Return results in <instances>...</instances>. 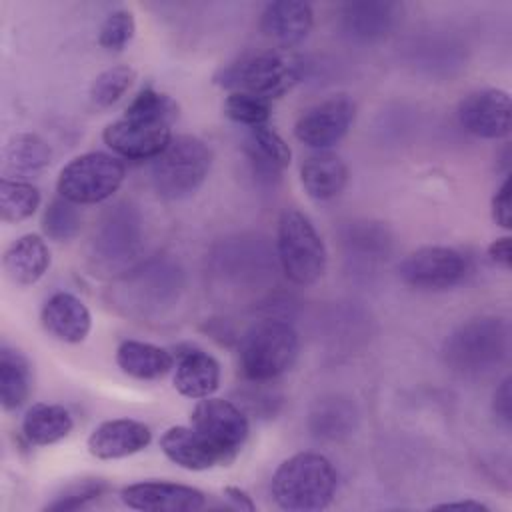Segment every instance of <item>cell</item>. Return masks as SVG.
Listing matches in <instances>:
<instances>
[{"instance_id":"1","label":"cell","mask_w":512,"mask_h":512,"mask_svg":"<svg viewBox=\"0 0 512 512\" xmlns=\"http://www.w3.org/2000/svg\"><path fill=\"white\" fill-rule=\"evenodd\" d=\"M338 474L332 462L318 452H298L286 458L272 474V498L288 512H316L330 506Z\"/></svg>"},{"instance_id":"2","label":"cell","mask_w":512,"mask_h":512,"mask_svg":"<svg viewBox=\"0 0 512 512\" xmlns=\"http://www.w3.org/2000/svg\"><path fill=\"white\" fill-rule=\"evenodd\" d=\"M508 344V324L496 316H482L458 326L448 336L444 358L452 370L464 376H480L506 360Z\"/></svg>"},{"instance_id":"3","label":"cell","mask_w":512,"mask_h":512,"mask_svg":"<svg viewBox=\"0 0 512 512\" xmlns=\"http://www.w3.org/2000/svg\"><path fill=\"white\" fill-rule=\"evenodd\" d=\"M210 166L212 152L206 142L190 134L172 136L166 148L152 158V186L160 198H188L204 184Z\"/></svg>"},{"instance_id":"4","label":"cell","mask_w":512,"mask_h":512,"mask_svg":"<svg viewBox=\"0 0 512 512\" xmlns=\"http://www.w3.org/2000/svg\"><path fill=\"white\" fill-rule=\"evenodd\" d=\"M302 78V64L282 52L244 56L214 74V82L230 92H246L272 102Z\"/></svg>"},{"instance_id":"5","label":"cell","mask_w":512,"mask_h":512,"mask_svg":"<svg viewBox=\"0 0 512 512\" xmlns=\"http://www.w3.org/2000/svg\"><path fill=\"white\" fill-rule=\"evenodd\" d=\"M276 248L280 266L290 282L310 286L322 278L328 262L324 240L298 208H286L280 214Z\"/></svg>"},{"instance_id":"6","label":"cell","mask_w":512,"mask_h":512,"mask_svg":"<svg viewBox=\"0 0 512 512\" xmlns=\"http://www.w3.org/2000/svg\"><path fill=\"white\" fill-rule=\"evenodd\" d=\"M300 350L296 330L282 320L254 324L240 342V368L252 382H268L288 372Z\"/></svg>"},{"instance_id":"7","label":"cell","mask_w":512,"mask_h":512,"mask_svg":"<svg viewBox=\"0 0 512 512\" xmlns=\"http://www.w3.org/2000/svg\"><path fill=\"white\" fill-rule=\"evenodd\" d=\"M122 160L106 152H86L72 158L58 174V194L74 204H98L124 182Z\"/></svg>"},{"instance_id":"8","label":"cell","mask_w":512,"mask_h":512,"mask_svg":"<svg viewBox=\"0 0 512 512\" xmlns=\"http://www.w3.org/2000/svg\"><path fill=\"white\" fill-rule=\"evenodd\" d=\"M190 426L234 460L250 434L248 416L230 400L200 398L190 414Z\"/></svg>"},{"instance_id":"9","label":"cell","mask_w":512,"mask_h":512,"mask_svg":"<svg viewBox=\"0 0 512 512\" xmlns=\"http://www.w3.org/2000/svg\"><path fill=\"white\" fill-rule=\"evenodd\" d=\"M466 274L464 256L448 246H422L398 264L404 284L418 290H446L462 282Z\"/></svg>"},{"instance_id":"10","label":"cell","mask_w":512,"mask_h":512,"mask_svg":"<svg viewBox=\"0 0 512 512\" xmlns=\"http://www.w3.org/2000/svg\"><path fill=\"white\" fill-rule=\"evenodd\" d=\"M354 116V102L338 94L306 108L294 124V136L314 150H326L348 134Z\"/></svg>"},{"instance_id":"11","label":"cell","mask_w":512,"mask_h":512,"mask_svg":"<svg viewBox=\"0 0 512 512\" xmlns=\"http://www.w3.org/2000/svg\"><path fill=\"white\" fill-rule=\"evenodd\" d=\"M458 122L472 136L498 140L510 134L512 100L506 90L484 88L470 92L458 104Z\"/></svg>"},{"instance_id":"12","label":"cell","mask_w":512,"mask_h":512,"mask_svg":"<svg viewBox=\"0 0 512 512\" xmlns=\"http://www.w3.org/2000/svg\"><path fill=\"white\" fill-rule=\"evenodd\" d=\"M170 138L172 132L168 124L128 116L110 122L102 132L104 144L128 160L156 158Z\"/></svg>"},{"instance_id":"13","label":"cell","mask_w":512,"mask_h":512,"mask_svg":"<svg viewBox=\"0 0 512 512\" xmlns=\"http://www.w3.org/2000/svg\"><path fill=\"white\" fill-rule=\"evenodd\" d=\"M120 500L128 508L142 512H194L206 504L202 490L166 480H144L128 484L122 488Z\"/></svg>"},{"instance_id":"14","label":"cell","mask_w":512,"mask_h":512,"mask_svg":"<svg viewBox=\"0 0 512 512\" xmlns=\"http://www.w3.org/2000/svg\"><path fill=\"white\" fill-rule=\"evenodd\" d=\"M160 450L168 460L186 470L228 466L232 460L192 426H170L160 436Z\"/></svg>"},{"instance_id":"15","label":"cell","mask_w":512,"mask_h":512,"mask_svg":"<svg viewBox=\"0 0 512 512\" xmlns=\"http://www.w3.org/2000/svg\"><path fill=\"white\" fill-rule=\"evenodd\" d=\"M152 432L144 422L132 418H114L98 424L88 436V452L100 460H116L144 450Z\"/></svg>"},{"instance_id":"16","label":"cell","mask_w":512,"mask_h":512,"mask_svg":"<svg viewBox=\"0 0 512 512\" xmlns=\"http://www.w3.org/2000/svg\"><path fill=\"white\" fill-rule=\"evenodd\" d=\"M400 14L402 6L398 2H348L340 8V28L352 40L374 42L384 38L394 28Z\"/></svg>"},{"instance_id":"17","label":"cell","mask_w":512,"mask_h":512,"mask_svg":"<svg viewBox=\"0 0 512 512\" xmlns=\"http://www.w3.org/2000/svg\"><path fill=\"white\" fill-rule=\"evenodd\" d=\"M314 26V12L302 0H276L264 6L260 16V30L266 38L280 46H294L302 42Z\"/></svg>"},{"instance_id":"18","label":"cell","mask_w":512,"mask_h":512,"mask_svg":"<svg viewBox=\"0 0 512 512\" xmlns=\"http://www.w3.org/2000/svg\"><path fill=\"white\" fill-rule=\"evenodd\" d=\"M40 318L46 332L66 344L82 342L92 328L88 306L70 292L52 294L44 302Z\"/></svg>"},{"instance_id":"19","label":"cell","mask_w":512,"mask_h":512,"mask_svg":"<svg viewBox=\"0 0 512 512\" xmlns=\"http://www.w3.org/2000/svg\"><path fill=\"white\" fill-rule=\"evenodd\" d=\"M220 364L218 360L194 346L184 348L176 356L174 388L192 400L212 396L220 386Z\"/></svg>"},{"instance_id":"20","label":"cell","mask_w":512,"mask_h":512,"mask_svg":"<svg viewBox=\"0 0 512 512\" xmlns=\"http://www.w3.org/2000/svg\"><path fill=\"white\" fill-rule=\"evenodd\" d=\"M300 182L310 198L326 202L340 196L346 188L348 166L338 154L318 150L302 160Z\"/></svg>"},{"instance_id":"21","label":"cell","mask_w":512,"mask_h":512,"mask_svg":"<svg viewBox=\"0 0 512 512\" xmlns=\"http://www.w3.org/2000/svg\"><path fill=\"white\" fill-rule=\"evenodd\" d=\"M50 260L48 244L38 234H24L6 248L2 264L14 284L30 286L48 272Z\"/></svg>"},{"instance_id":"22","label":"cell","mask_w":512,"mask_h":512,"mask_svg":"<svg viewBox=\"0 0 512 512\" xmlns=\"http://www.w3.org/2000/svg\"><path fill=\"white\" fill-rule=\"evenodd\" d=\"M244 152L254 168V172L262 178H276L286 166H290L292 150L286 140L268 124H260L250 128L244 140Z\"/></svg>"},{"instance_id":"23","label":"cell","mask_w":512,"mask_h":512,"mask_svg":"<svg viewBox=\"0 0 512 512\" xmlns=\"http://www.w3.org/2000/svg\"><path fill=\"white\" fill-rule=\"evenodd\" d=\"M116 364L132 378L156 380L174 368V356L170 350L150 342L124 340L116 350Z\"/></svg>"},{"instance_id":"24","label":"cell","mask_w":512,"mask_h":512,"mask_svg":"<svg viewBox=\"0 0 512 512\" xmlns=\"http://www.w3.org/2000/svg\"><path fill=\"white\" fill-rule=\"evenodd\" d=\"M358 422V410L350 398L324 396L310 410L308 426L316 438L342 440L352 434Z\"/></svg>"},{"instance_id":"25","label":"cell","mask_w":512,"mask_h":512,"mask_svg":"<svg viewBox=\"0 0 512 512\" xmlns=\"http://www.w3.org/2000/svg\"><path fill=\"white\" fill-rule=\"evenodd\" d=\"M74 428L70 412L60 404L36 402L22 418V434L34 446L56 444L66 438Z\"/></svg>"},{"instance_id":"26","label":"cell","mask_w":512,"mask_h":512,"mask_svg":"<svg viewBox=\"0 0 512 512\" xmlns=\"http://www.w3.org/2000/svg\"><path fill=\"white\" fill-rule=\"evenodd\" d=\"M32 390V372L26 356L10 346L0 348V402L4 410L26 404Z\"/></svg>"},{"instance_id":"27","label":"cell","mask_w":512,"mask_h":512,"mask_svg":"<svg viewBox=\"0 0 512 512\" xmlns=\"http://www.w3.org/2000/svg\"><path fill=\"white\" fill-rule=\"evenodd\" d=\"M4 170L12 174H34L44 170L52 160L48 142L32 132H18L4 146Z\"/></svg>"},{"instance_id":"28","label":"cell","mask_w":512,"mask_h":512,"mask_svg":"<svg viewBox=\"0 0 512 512\" xmlns=\"http://www.w3.org/2000/svg\"><path fill=\"white\" fill-rule=\"evenodd\" d=\"M126 208L128 206L124 204L110 208L102 222L100 236L94 240L104 258H124L138 242V222L132 220V214Z\"/></svg>"},{"instance_id":"29","label":"cell","mask_w":512,"mask_h":512,"mask_svg":"<svg viewBox=\"0 0 512 512\" xmlns=\"http://www.w3.org/2000/svg\"><path fill=\"white\" fill-rule=\"evenodd\" d=\"M40 206V192L34 184L8 178L0 180V214L8 224H18L30 218Z\"/></svg>"},{"instance_id":"30","label":"cell","mask_w":512,"mask_h":512,"mask_svg":"<svg viewBox=\"0 0 512 512\" xmlns=\"http://www.w3.org/2000/svg\"><path fill=\"white\" fill-rule=\"evenodd\" d=\"M136 80V70L128 64H118L100 72L90 84V102L94 108H110L116 104Z\"/></svg>"},{"instance_id":"31","label":"cell","mask_w":512,"mask_h":512,"mask_svg":"<svg viewBox=\"0 0 512 512\" xmlns=\"http://www.w3.org/2000/svg\"><path fill=\"white\" fill-rule=\"evenodd\" d=\"M178 112H180L178 102L172 96L148 86V88H142L132 98V102L124 110V116L138 118V120H150V122H162V124L172 126L174 120L178 118Z\"/></svg>"},{"instance_id":"32","label":"cell","mask_w":512,"mask_h":512,"mask_svg":"<svg viewBox=\"0 0 512 512\" xmlns=\"http://www.w3.org/2000/svg\"><path fill=\"white\" fill-rule=\"evenodd\" d=\"M80 212L74 208V202L58 196L54 198L42 216V230L50 240L66 242L80 232Z\"/></svg>"},{"instance_id":"33","label":"cell","mask_w":512,"mask_h":512,"mask_svg":"<svg viewBox=\"0 0 512 512\" xmlns=\"http://www.w3.org/2000/svg\"><path fill=\"white\" fill-rule=\"evenodd\" d=\"M108 490V484L100 478H82L64 486L54 500H50L42 510L44 512H72L86 508L90 502L98 500Z\"/></svg>"},{"instance_id":"34","label":"cell","mask_w":512,"mask_h":512,"mask_svg":"<svg viewBox=\"0 0 512 512\" xmlns=\"http://www.w3.org/2000/svg\"><path fill=\"white\" fill-rule=\"evenodd\" d=\"M224 114L242 126L254 128L266 124L272 114V102L246 92H230L224 100Z\"/></svg>"},{"instance_id":"35","label":"cell","mask_w":512,"mask_h":512,"mask_svg":"<svg viewBox=\"0 0 512 512\" xmlns=\"http://www.w3.org/2000/svg\"><path fill=\"white\" fill-rule=\"evenodd\" d=\"M134 32H136V22H134L132 12L118 8L104 18L100 32H98V44L104 50L120 52L132 40Z\"/></svg>"},{"instance_id":"36","label":"cell","mask_w":512,"mask_h":512,"mask_svg":"<svg viewBox=\"0 0 512 512\" xmlns=\"http://www.w3.org/2000/svg\"><path fill=\"white\" fill-rule=\"evenodd\" d=\"M492 218L498 226L510 228L512 226V208H510V178H506L496 194L492 196Z\"/></svg>"},{"instance_id":"37","label":"cell","mask_w":512,"mask_h":512,"mask_svg":"<svg viewBox=\"0 0 512 512\" xmlns=\"http://www.w3.org/2000/svg\"><path fill=\"white\" fill-rule=\"evenodd\" d=\"M492 410L496 418L508 428L512 422V392H510V376H506L492 396Z\"/></svg>"},{"instance_id":"38","label":"cell","mask_w":512,"mask_h":512,"mask_svg":"<svg viewBox=\"0 0 512 512\" xmlns=\"http://www.w3.org/2000/svg\"><path fill=\"white\" fill-rule=\"evenodd\" d=\"M488 256L492 262L504 266V268H510L512 264V256H510V236H500L496 240L490 242L488 246Z\"/></svg>"},{"instance_id":"39","label":"cell","mask_w":512,"mask_h":512,"mask_svg":"<svg viewBox=\"0 0 512 512\" xmlns=\"http://www.w3.org/2000/svg\"><path fill=\"white\" fill-rule=\"evenodd\" d=\"M224 494H226V498H228L230 502H234L236 508L248 510V512H254V510H256V504L252 502V498H250L242 488H238V486H226V488H224Z\"/></svg>"},{"instance_id":"40","label":"cell","mask_w":512,"mask_h":512,"mask_svg":"<svg viewBox=\"0 0 512 512\" xmlns=\"http://www.w3.org/2000/svg\"><path fill=\"white\" fill-rule=\"evenodd\" d=\"M434 510H474V512H488L490 508L482 502H476V500H460V502H444V504H436Z\"/></svg>"}]
</instances>
